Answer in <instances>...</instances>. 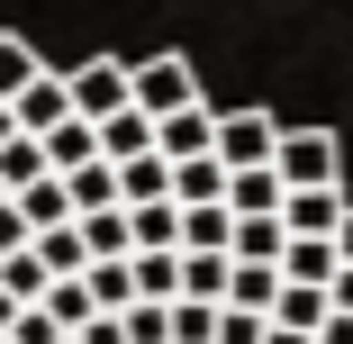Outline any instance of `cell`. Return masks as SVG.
I'll list each match as a JSON object with an SVG mask.
<instances>
[{
	"instance_id": "6da1fadb",
	"label": "cell",
	"mask_w": 353,
	"mask_h": 344,
	"mask_svg": "<svg viewBox=\"0 0 353 344\" xmlns=\"http://www.w3.org/2000/svg\"><path fill=\"white\" fill-rule=\"evenodd\" d=\"M127 91H136V118H181L199 109V73H190V54H136L127 63Z\"/></svg>"
},
{
	"instance_id": "7a4b0ae2",
	"label": "cell",
	"mask_w": 353,
	"mask_h": 344,
	"mask_svg": "<svg viewBox=\"0 0 353 344\" xmlns=\"http://www.w3.org/2000/svg\"><path fill=\"white\" fill-rule=\"evenodd\" d=\"M272 172H281V190H344V145L326 127H281Z\"/></svg>"
},
{
	"instance_id": "3957f363",
	"label": "cell",
	"mask_w": 353,
	"mask_h": 344,
	"mask_svg": "<svg viewBox=\"0 0 353 344\" xmlns=\"http://www.w3.org/2000/svg\"><path fill=\"white\" fill-rule=\"evenodd\" d=\"M63 91H73V118H82V127H109V118L136 109V91H127V54H91V63H73V73H63Z\"/></svg>"
},
{
	"instance_id": "277c9868",
	"label": "cell",
	"mask_w": 353,
	"mask_h": 344,
	"mask_svg": "<svg viewBox=\"0 0 353 344\" xmlns=\"http://www.w3.org/2000/svg\"><path fill=\"white\" fill-rule=\"evenodd\" d=\"M272 154H281L272 109H218V163L227 172H272Z\"/></svg>"
},
{
	"instance_id": "5b68a950",
	"label": "cell",
	"mask_w": 353,
	"mask_h": 344,
	"mask_svg": "<svg viewBox=\"0 0 353 344\" xmlns=\"http://www.w3.org/2000/svg\"><path fill=\"white\" fill-rule=\"evenodd\" d=\"M10 118H19V136H54L63 118H73V91H63V73H54V63H46V73L10 100Z\"/></svg>"
},
{
	"instance_id": "8992f818",
	"label": "cell",
	"mask_w": 353,
	"mask_h": 344,
	"mask_svg": "<svg viewBox=\"0 0 353 344\" xmlns=\"http://www.w3.org/2000/svg\"><path fill=\"white\" fill-rule=\"evenodd\" d=\"M154 154H163V163H199V154H218V109L199 100V109L163 118V127H154Z\"/></svg>"
},
{
	"instance_id": "52a82bcc",
	"label": "cell",
	"mask_w": 353,
	"mask_h": 344,
	"mask_svg": "<svg viewBox=\"0 0 353 344\" xmlns=\"http://www.w3.org/2000/svg\"><path fill=\"white\" fill-rule=\"evenodd\" d=\"M344 209H353L344 190H290V199H281V227H290V236H317V245H335Z\"/></svg>"
},
{
	"instance_id": "ba28073f",
	"label": "cell",
	"mask_w": 353,
	"mask_h": 344,
	"mask_svg": "<svg viewBox=\"0 0 353 344\" xmlns=\"http://www.w3.org/2000/svg\"><path fill=\"white\" fill-rule=\"evenodd\" d=\"M326 317H335V299H326V290L281 281V299H272V326H281V335H308V344H317V335H326Z\"/></svg>"
},
{
	"instance_id": "9c48e42d",
	"label": "cell",
	"mask_w": 353,
	"mask_h": 344,
	"mask_svg": "<svg viewBox=\"0 0 353 344\" xmlns=\"http://www.w3.org/2000/svg\"><path fill=\"white\" fill-rule=\"evenodd\" d=\"M172 209H227V163H218V154L172 163Z\"/></svg>"
},
{
	"instance_id": "30bf717a",
	"label": "cell",
	"mask_w": 353,
	"mask_h": 344,
	"mask_svg": "<svg viewBox=\"0 0 353 344\" xmlns=\"http://www.w3.org/2000/svg\"><path fill=\"white\" fill-rule=\"evenodd\" d=\"M46 145V172L63 181V172H82V163H100V127H82V118H63L54 136H37Z\"/></svg>"
},
{
	"instance_id": "8fae6325",
	"label": "cell",
	"mask_w": 353,
	"mask_h": 344,
	"mask_svg": "<svg viewBox=\"0 0 353 344\" xmlns=\"http://www.w3.org/2000/svg\"><path fill=\"white\" fill-rule=\"evenodd\" d=\"M227 281H236V254H181V299L227 308Z\"/></svg>"
},
{
	"instance_id": "7c38bea8",
	"label": "cell",
	"mask_w": 353,
	"mask_h": 344,
	"mask_svg": "<svg viewBox=\"0 0 353 344\" xmlns=\"http://www.w3.org/2000/svg\"><path fill=\"white\" fill-rule=\"evenodd\" d=\"M145 154H154V118H136V109H127V118H109V127H100V163H118V172H127V163H145Z\"/></svg>"
},
{
	"instance_id": "4fadbf2b",
	"label": "cell",
	"mask_w": 353,
	"mask_h": 344,
	"mask_svg": "<svg viewBox=\"0 0 353 344\" xmlns=\"http://www.w3.org/2000/svg\"><path fill=\"white\" fill-rule=\"evenodd\" d=\"M344 272V254L335 245H317V236H290V254H281V281H308V290H326Z\"/></svg>"
},
{
	"instance_id": "5bb4252c",
	"label": "cell",
	"mask_w": 353,
	"mask_h": 344,
	"mask_svg": "<svg viewBox=\"0 0 353 344\" xmlns=\"http://www.w3.org/2000/svg\"><path fill=\"white\" fill-rule=\"evenodd\" d=\"M63 190H73V218L127 209V199H118V163H82V172H63Z\"/></svg>"
},
{
	"instance_id": "9a60e30c",
	"label": "cell",
	"mask_w": 353,
	"mask_h": 344,
	"mask_svg": "<svg viewBox=\"0 0 353 344\" xmlns=\"http://www.w3.org/2000/svg\"><path fill=\"white\" fill-rule=\"evenodd\" d=\"M281 199H290L281 172H227V209L236 218H281Z\"/></svg>"
},
{
	"instance_id": "2e32d148",
	"label": "cell",
	"mask_w": 353,
	"mask_h": 344,
	"mask_svg": "<svg viewBox=\"0 0 353 344\" xmlns=\"http://www.w3.org/2000/svg\"><path fill=\"white\" fill-rule=\"evenodd\" d=\"M127 236H136V254H181V209H172V199L127 209Z\"/></svg>"
},
{
	"instance_id": "e0dca14e",
	"label": "cell",
	"mask_w": 353,
	"mask_h": 344,
	"mask_svg": "<svg viewBox=\"0 0 353 344\" xmlns=\"http://www.w3.org/2000/svg\"><path fill=\"white\" fill-rule=\"evenodd\" d=\"M82 290H91L100 317H127V308H136V263H91V272H82Z\"/></svg>"
},
{
	"instance_id": "ac0fdd59",
	"label": "cell",
	"mask_w": 353,
	"mask_h": 344,
	"mask_svg": "<svg viewBox=\"0 0 353 344\" xmlns=\"http://www.w3.org/2000/svg\"><path fill=\"white\" fill-rule=\"evenodd\" d=\"M181 254H236V209H181Z\"/></svg>"
},
{
	"instance_id": "d6986e66",
	"label": "cell",
	"mask_w": 353,
	"mask_h": 344,
	"mask_svg": "<svg viewBox=\"0 0 353 344\" xmlns=\"http://www.w3.org/2000/svg\"><path fill=\"white\" fill-rule=\"evenodd\" d=\"M37 73H46V54H37V45H28L19 28H0V109H10V100H19V91H28Z\"/></svg>"
},
{
	"instance_id": "ffe728a7",
	"label": "cell",
	"mask_w": 353,
	"mask_h": 344,
	"mask_svg": "<svg viewBox=\"0 0 353 344\" xmlns=\"http://www.w3.org/2000/svg\"><path fill=\"white\" fill-rule=\"evenodd\" d=\"M91 263H136V236H127V209H100V218H73Z\"/></svg>"
},
{
	"instance_id": "44dd1931",
	"label": "cell",
	"mask_w": 353,
	"mask_h": 344,
	"mask_svg": "<svg viewBox=\"0 0 353 344\" xmlns=\"http://www.w3.org/2000/svg\"><path fill=\"white\" fill-rule=\"evenodd\" d=\"M19 218H28L37 236H54V227H73V190H63V181L46 172L37 190H19Z\"/></svg>"
},
{
	"instance_id": "7402d4cb",
	"label": "cell",
	"mask_w": 353,
	"mask_h": 344,
	"mask_svg": "<svg viewBox=\"0 0 353 344\" xmlns=\"http://www.w3.org/2000/svg\"><path fill=\"white\" fill-rule=\"evenodd\" d=\"M281 254H290V227L281 218H236V263H272L281 272Z\"/></svg>"
},
{
	"instance_id": "603a6c76",
	"label": "cell",
	"mask_w": 353,
	"mask_h": 344,
	"mask_svg": "<svg viewBox=\"0 0 353 344\" xmlns=\"http://www.w3.org/2000/svg\"><path fill=\"white\" fill-rule=\"evenodd\" d=\"M136 299H145V308H172L181 299V254H136Z\"/></svg>"
},
{
	"instance_id": "cb8c5ba5",
	"label": "cell",
	"mask_w": 353,
	"mask_h": 344,
	"mask_svg": "<svg viewBox=\"0 0 353 344\" xmlns=\"http://www.w3.org/2000/svg\"><path fill=\"white\" fill-rule=\"evenodd\" d=\"M37 263L54 272V281H82V272H91V245H82V227H54V236H37Z\"/></svg>"
},
{
	"instance_id": "d4e9b609",
	"label": "cell",
	"mask_w": 353,
	"mask_h": 344,
	"mask_svg": "<svg viewBox=\"0 0 353 344\" xmlns=\"http://www.w3.org/2000/svg\"><path fill=\"white\" fill-rule=\"evenodd\" d=\"M0 290H10L19 308H46V290H54V272L37 263V245H28V254H10V263H0Z\"/></svg>"
},
{
	"instance_id": "484cf974",
	"label": "cell",
	"mask_w": 353,
	"mask_h": 344,
	"mask_svg": "<svg viewBox=\"0 0 353 344\" xmlns=\"http://www.w3.org/2000/svg\"><path fill=\"white\" fill-rule=\"evenodd\" d=\"M118 199H127V209H154V199H172V163H163V154L127 163V172H118Z\"/></svg>"
},
{
	"instance_id": "4316f807",
	"label": "cell",
	"mask_w": 353,
	"mask_h": 344,
	"mask_svg": "<svg viewBox=\"0 0 353 344\" xmlns=\"http://www.w3.org/2000/svg\"><path fill=\"white\" fill-rule=\"evenodd\" d=\"M272 299H281V272H272V263H236L227 308H254V317H272Z\"/></svg>"
},
{
	"instance_id": "83f0119b",
	"label": "cell",
	"mask_w": 353,
	"mask_h": 344,
	"mask_svg": "<svg viewBox=\"0 0 353 344\" xmlns=\"http://www.w3.org/2000/svg\"><path fill=\"white\" fill-rule=\"evenodd\" d=\"M37 181H46V145H37V136H19V145H0V190L19 199V190H37Z\"/></svg>"
},
{
	"instance_id": "f1b7e54d",
	"label": "cell",
	"mask_w": 353,
	"mask_h": 344,
	"mask_svg": "<svg viewBox=\"0 0 353 344\" xmlns=\"http://www.w3.org/2000/svg\"><path fill=\"white\" fill-rule=\"evenodd\" d=\"M46 317H54L63 335H82V326H91L100 308H91V290H82V281H54V290H46Z\"/></svg>"
},
{
	"instance_id": "f546056e",
	"label": "cell",
	"mask_w": 353,
	"mask_h": 344,
	"mask_svg": "<svg viewBox=\"0 0 353 344\" xmlns=\"http://www.w3.org/2000/svg\"><path fill=\"white\" fill-rule=\"evenodd\" d=\"M172 344H218V308H199V299H172Z\"/></svg>"
},
{
	"instance_id": "4dcf8cb0",
	"label": "cell",
	"mask_w": 353,
	"mask_h": 344,
	"mask_svg": "<svg viewBox=\"0 0 353 344\" xmlns=\"http://www.w3.org/2000/svg\"><path fill=\"white\" fill-rule=\"evenodd\" d=\"M272 335V317H254V308H218V344H263Z\"/></svg>"
},
{
	"instance_id": "1f68e13d",
	"label": "cell",
	"mask_w": 353,
	"mask_h": 344,
	"mask_svg": "<svg viewBox=\"0 0 353 344\" xmlns=\"http://www.w3.org/2000/svg\"><path fill=\"white\" fill-rule=\"evenodd\" d=\"M10 344H73V335H63L46 308H19V326H10Z\"/></svg>"
},
{
	"instance_id": "d6a6232c",
	"label": "cell",
	"mask_w": 353,
	"mask_h": 344,
	"mask_svg": "<svg viewBox=\"0 0 353 344\" xmlns=\"http://www.w3.org/2000/svg\"><path fill=\"white\" fill-rule=\"evenodd\" d=\"M37 245V227L19 218V199H0V263H10V254H28Z\"/></svg>"
},
{
	"instance_id": "836d02e7",
	"label": "cell",
	"mask_w": 353,
	"mask_h": 344,
	"mask_svg": "<svg viewBox=\"0 0 353 344\" xmlns=\"http://www.w3.org/2000/svg\"><path fill=\"white\" fill-rule=\"evenodd\" d=\"M73 344H127V317H91V326H82Z\"/></svg>"
},
{
	"instance_id": "e575fe53",
	"label": "cell",
	"mask_w": 353,
	"mask_h": 344,
	"mask_svg": "<svg viewBox=\"0 0 353 344\" xmlns=\"http://www.w3.org/2000/svg\"><path fill=\"white\" fill-rule=\"evenodd\" d=\"M326 299H335V317H353V272H335V281H326Z\"/></svg>"
},
{
	"instance_id": "d590c367",
	"label": "cell",
	"mask_w": 353,
	"mask_h": 344,
	"mask_svg": "<svg viewBox=\"0 0 353 344\" xmlns=\"http://www.w3.org/2000/svg\"><path fill=\"white\" fill-rule=\"evenodd\" d=\"M317 344H353V317H326V335Z\"/></svg>"
},
{
	"instance_id": "8d00e7d4",
	"label": "cell",
	"mask_w": 353,
	"mask_h": 344,
	"mask_svg": "<svg viewBox=\"0 0 353 344\" xmlns=\"http://www.w3.org/2000/svg\"><path fill=\"white\" fill-rule=\"evenodd\" d=\"M335 254H344V272H353V209H344V227H335Z\"/></svg>"
},
{
	"instance_id": "74e56055",
	"label": "cell",
	"mask_w": 353,
	"mask_h": 344,
	"mask_svg": "<svg viewBox=\"0 0 353 344\" xmlns=\"http://www.w3.org/2000/svg\"><path fill=\"white\" fill-rule=\"evenodd\" d=\"M10 326H19V299H10V290H0V344H10Z\"/></svg>"
},
{
	"instance_id": "f35d334b",
	"label": "cell",
	"mask_w": 353,
	"mask_h": 344,
	"mask_svg": "<svg viewBox=\"0 0 353 344\" xmlns=\"http://www.w3.org/2000/svg\"><path fill=\"white\" fill-rule=\"evenodd\" d=\"M0 145H19V118H10V109H0Z\"/></svg>"
},
{
	"instance_id": "ab89813d",
	"label": "cell",
	"mask_w": 353,
	"mask_h": 344,
	"mask_svg": "<svg viewBox=\"0 0 353 344\" xmlns=\"http://www.w3.org/2000/svg\"><path fill=\"white\" fill-rule=\"evenodd\" d=\"M263 344H308V335H281V326H272V335H263Z\"/></svg>"
},
{
	"instance_id": "60d3db41",
	"label": "cell",
	"mask_w": 353,
	"mask_h": 344,
	"mask_svg": "<svg viewBox=\"0 0 353 344\" xmlns=\"http://www.w3.org/2000/svg\"><path fill=\"white\" fill-rule=\"evenodd\" d=\"M0 199H10V190H0Z\"/></svg>"
}]
</instances>
